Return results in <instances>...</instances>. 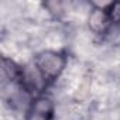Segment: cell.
Returning <instances> with one entry per match:
<instances>
[{
    "mask_svg": "<svg viewBox=\"0 0 120 120\" xmlns=\"http://www.w3.org/2000/svg\"><path fill=\"white\" fill-rule=\"evenodd\" d=\"M68 64V55L59 49H41L33 56V64L35 74L41 79L44 88L54 85L64 74Z\"/></svg>",
    "mask_w": 120,
    "mask_h": 120,
    "instance_id": "6da1fadb",
    "label": "cell"
},
{
    "mask_svg": "<svg viewBox=\"0 0 120 120\" xmlns=\"http://www.w3.org/2000/svg\"><path fill=\"white\" fill-rule=\"evenodd\" d=\"M55 102L45 92L35 95L24 110V120H55Z\"/></svg>",
    "mask_w": 120,
    "mask_h": 120,
    "instance_id": "7a4b0ae2",
    "label": "cell"
},
{
    "mask_svg": "<svg viewBox=\"0 0 120 120\" xmlns=\"http://www.w3.org/2000/svg\"><path fill=\"white\" fill-rule=\"evenodd\" d=\"M106 4H92L90 11L88 14V28L92 34L98 37H105L110 34L113 28V24L106 11Z\"/></svg>",
    "mask_w": 120,
    "mask_h": 120,
    "instance_id": "3957f363",
    "label": "cell"
},
{
    "mask_svg": "<svg viewBox=\"0 0 120 120\" xmlns=\"http://www.w3.org/2000/svg\"><path fill=\"white\" fill-rule=\"evenodd\" d=\"M106 11L109 14V19L113 27L120 26V2H107Z\"/></svg>",
    "mask_w": 120,
    "mask_h": 120,
    "instance_id": "277c9868",
    "label": "cell"
}]
</instances>
